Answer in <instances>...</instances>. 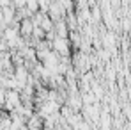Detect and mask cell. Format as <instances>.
Wrapping results in <instances>:
<instances>
[{
  "mask_svg": "<svg viewBox=\"0 0 131 130\" xmlns=\"http://www.w3.org/2000/svg\"><path fill=\"white\" fill-rule=\"evenodd\" d=\"M51 46H53L55 52L60 54V55H66V54L69 52V41H67L66 38H60V36H55V38H53Z\"/></svg>",
  "mask_w": 131,
  "mask_h": 130,
  "instance_id": "cell-1",
  "label": "cell"
},
{
  "mask_svg": "<svg viewBox=\"0 0 131 130\" xmlns=\"http://www.w3.org/2000/svg\"><path fill=\"white\" fill-rule=\"evenodd\" d=\"M5 102H7V107L9 109L18 107V105H20V94L14 93V91H9V93L5 94Z\"/></svg>",
  "mask_w": 131,
  "mask_h": 130,
  "instance_id": "cell-2",
  "label": "cell"
},
{
  "mask_svg": "<svg viewBox=\"0 0 131 130\" xmlns=\"http://www.w3.org/2000/svg\"><path fill=\"white\" fill-rule=\"evenodd\" d=\"M55 32H57L60 38H66V36H67V27H66V22L59 20V22H57V29H55Z\"/></svg>",
  "mask_w": 131,
  "mask_h": 130,
  "instance_id": "cell-3",
  "label": "cell"
},
{
  "mask_svg": "<svg viewBox=\"0 0 131 130\" xmlns=\"http://www.w3.org/2000/svg\"><path fill=\"white\" fill-rule=\"evenodd\" d=\"M32 30H34V23L30 22V20H23L21 32H23V34H32Z\"/></svg>",
  "mask_w": 131,
  "mask_h": 130,
  "instance_id": "cell-4",
  "label": "cell"
},
{
  "mask_svg": "<svg viewBox=\"0 0 131 130\" xmlns=\"http://www.w3.org/2000/svg\"><path fill=\"white\" fill-rule=\"evenodd\" d=\"M37 4H39V9L41 11H48L50 5H51V0H37Z\"/></svg>",
  "mask_w": 131,
  "mask_h": 130,
  "instance_id": "cell-5",
  "label": "cell"
},
{
  "mask_svg": "<svg viewBox=\"0 0 131 130\" xmlns=\"http://www.w3.org/2000/svg\"><path fill=\"white\" fill-rule=\"evenodd\" d=\"M28 125H30V128H36V127H39V119L37 118H32V121Z\"/></svg>",
  "mask_w": 131,
  "mask_h": 130,
  "instance_id": "cell-6",
  "label": "cell"
}]
</instances>
